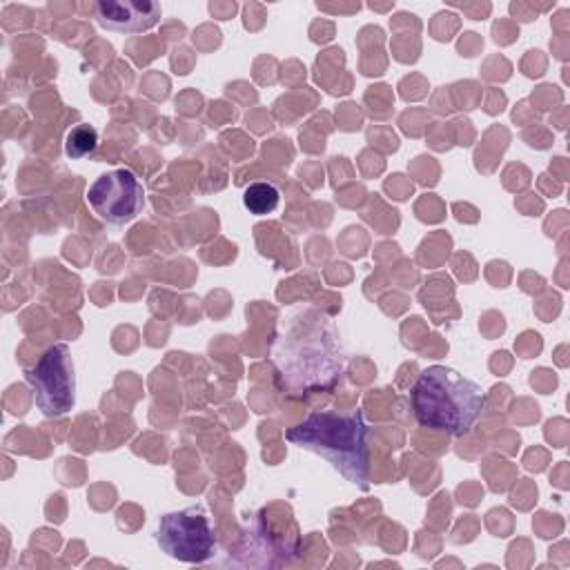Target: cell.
<instances>
[{"label": "cell", "mask_w": 570, "mask_h": 570, "mask_svg": "<svg viewBox=\"0 0 570 570\" xmlns=\"http://www.w3.org/2000/svg\"><path fill=\"white\" fill-rule=\"evenodd\" d=\"M272 356L281 385L296 396L332 387L345 367L332 321L312 305L281 318Z\"/></svg>", "instance_id": "1"}, {"label": "cell", "mask_w": 570, "mask_h": 570, "mask_svg": "<svg viewBox=\"0 0 570 570\" xmlns=\"http://www.w3.org/2000/svg\"><path fill=\"white\" fill-rule=\"evenodd\" d=\"M367 421L356 410H314L301 423L285 432L287 441L318 454L350 483L367 481Z\"/></svg>", "instance_id": "2"}, {"label": "cell", "mask_w": 570, "mask_h": 570, "mask_svg": "<svg viewBox=\"0 0 570 570\" xmlns=\"http://www.w3.org/2000/svg\"><path fill=\"white\" fill-rule=\"evenodd\" d=\"M410 405L423 428L454 436L468 434L485 410L479 383L448 365H430L419 372L410 387Z\"/></svg>", "instance_id": "3"}, {"label": "cell", "mask_w": 570, "mask_h": 570, "mask_svg": "<svg viewBox=\"0 0 570 570\" xmlns=\"http://www.w3.org/2000/svg\"><path fill=\"white\" fill-rule=\"evenodd\" d=\"M36 405L45 416H62L76 403V374L67 343H56L24 370Z\"/></svg>", "instance_id": "4"}, {"label": "cell", "mask_w": 570, "mask_h": 570, "mask_svg": "<svg viewBox=\"0 0 570 570\" xmlns=\"http://www.w3.org/2000/svg\"><path fill=\"white\" fill-rule=\"evenodd\" d=\"M156 543L167 557L185 563H203L216 550L214 528L200 505L163 514L156 528Z\"/></svg>", "instance_id": "5"}, {"label": "cell", "mask_w": 570, "mask_h": 570, "mask_svg": "<svg viewBox=\"0 0 570 570\" xmlns=\"http://www.w3.org/2000/svg\"><path fill=\"white\" fill-rule=\"evenodd\" d=\"M87 203L100 220L127 225L140 214L145 189L131 169H111L89 185Z\"/></svg>", "instance_id": "6"}, {"label": "cell", "mask_w": 570, "mask_h": 570, "mask_svg": "<svg viewBox=\"0 0 570 570\" xmlns=\"http://www.w3.org/2000/svg\"><path fill=\"white\" fill-rule=\"evenodd\" d=\"M100 27L118 33H140L160 20V4L151 0H102L96 4Z\"/></svg>", "instance_id": "7"}, {"label": "cell", "mask_w": 570, "mask_h": 570, "mask_svg": "<svg viewBox=\"0 0 570 570\" xmlns=\"http://www.w3.org/2000/svg\"><path fill=\"white\" fill-rule=\"evenodd\" d=\"M281 203V191L276 185L272 183H265V180H258V183H252L245 187L243 191V205L249 214H256V216H265V214H272Z\"/></svg>", "instance_id": "8"}, {"label": "cell", "mask_w": 570, "mask_h": 570, "mask_svg": "<svg viewBox=\"0 0 570 570\" xmlns=\"http://www.w3.org/2000/svg\"><path fill=\"white\" fill-rule=\"evenodd\" d=\"M98 145V134L89 125H78L67 134L65 140V154L69 158H85L89 156Z\"/></svg>", "instance_id": "9"}]
</instances>
